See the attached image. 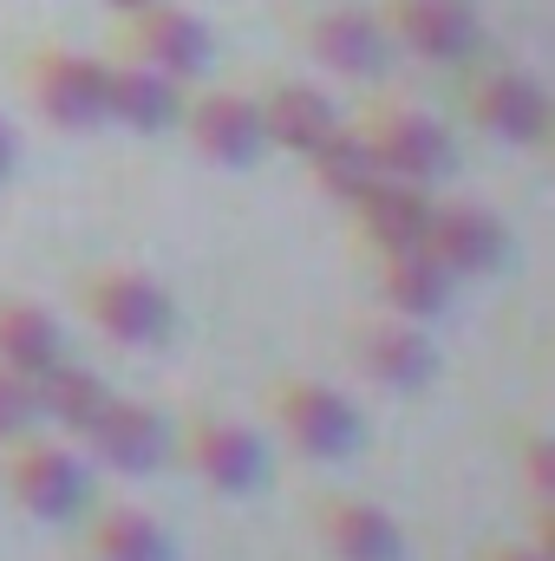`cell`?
Instances as JSON below:
<instances>
[{
    "label": "cell",
    "mask_w": 555,
    "mask_h": 561,
    "mask_svg": "<svg viewBox=\"0 0 555 561\" xmlns=\"http://www.w3.org/2000/svg\"><path fill=\"white\" fill-rule=\"evenodd\" d=\"M262 405H269L275 437H287L294 457H307V463H347V457L366 450V412L333 379L281 373V379H269Z\"/></svg>",
    "instance_id": "obj_2"
},
{
    "label": "cell",
    "mask_w": 555,
    "mask_h": 561,
    "mask_svg": "<svg viewBox=\"0 0 555 561\" xmlns=\"http://www.w3.org/2000/svg\"><path fill=\"white\" fill-rule=\"evenodd\" d=\"M72 300L86 313V327L125 353H157L170 333H177V300L170 287L150 275V268H132V262H99L72 280Z\"/></svg>",
    "instance_id": "obj_1"
},
{
    "label": "cell",
    "mask_w": 555,
    "mask_h": 561,
    "mask_svg": "<svg viewBox=\"0 0 555 561\" xmlns=\"http://www.w3.org/2000/svg\"><path fill=\"white\" fill-rule=\"evenodd\" d=\"M20 92L33 105L39 125L79 138V131H105V59L99 53H79V46H33L20 59Z\"/></svg>",
    "instance_id": "obj_4"
},
{
    "label": "cell",
    "mask_w": 555,
    "mask_h": 561,
    "mask_svg": "<svg viewBox=\"0 0 555 561\" xmlns=\"http://www.w3.org/2000/svg\"><path fill=\"white\" fill-rule=\"evenodd\" d=\"M464 72V66H457ZM464 118L484 131L490 144H510V150H543L555 125L550 85L530 72V66H477L464 72Z\"/></svg>",
    "instance_id": "obj_6"
},
{
    "label": "cell",
    "mask_w": 555,
    "mask_h": 561,
    "mask_svg": "<svg viewBox=\"0 0 555 561\" xmlns=\"http://www.w3.org/2000/svg\"><path fill=\"white\" fill-rule=\"evenodd\" d=\"M386 33H393V53H412L424 66H471L477 46H484V20L471 0H386L380 7Z\"/></svg>",
    "instance_id": "obj_13"
},
{
    "label": "cell",
    "mask_w": 555,
    "mask_h": 561,
    "mask_svg": "<svg viewBox=\"0 0 555 561\" xmlns=\"http://www.w3.org/2000/svg\"><path fill=\"white\" fill-rule=\"evenodd\" d=\"M33 399H39V424L79 437L86 424L99 419V405L112 399V379H105L99 366H86V359L66 353V359H53V366L33 379Z\"/></svg>",
    "instance_id": "obj_22"
},
{
    "label": "cell",
    "mask_w": 555,
    "mask_h": 561,
    "mask_svg": "<svg viewBox=\"0 0 555 561\" xmlns=\"http://www.w3.org/2000/svg\"><path fill=\"white\" fill-rule=\"evenodd\" d=\"M170 457L209 490V496H256L269 483V444L242 419L223 412H190L183 424H170Z\"/></svg>",
    "instance_id": "obj_5"
},
{
    "label": "cell",
    "mask_w": 555,
    "mask_h": 561,
    "mask_svg": "<svg viewBox=\"0 0 555 561\" xmlns=\"http://www.w3.org/2000/svg\"><path fill=\"white\" fill-rule=\"evenodd\" d=\"M177 131L190 138V150L216 170H256L269 157V131H262V105L242 85H203L183 92Z\"/></svg>",
    "instance_id": "obj_10"
},
{
    "label": "cell",
    "mask_w": 555,
    "mask_h": 561,
    "mask_svg": "<svg viewBox=\"0 0 555 561\" xmlns=\"http://www.w3.org/2000/svg\"><path fill=\"white\" fill-rule=\"evenodd\" d=\"M451 280H484L503 268L510 255V229L497 209L484 203H457V196H438L431 203V222H424V242H418Z\"/></svg>",
    "instance_id": "obj_14"
},
{
    "label": "cell",
    "mask_w": 555,
    "mask_h": 561,
    "mask_svg": "<svg viewBox=\"0 0 555 561\" xmlns=\"http://www.w3.org/2000/svg\"><path fill=\"white\" fill-rule=\"evenodd\" d=\"M314 542L333 561H406L399 516L366 503V496H320L314 503Z\"/></svg>",
    "instance_id": "obj_16"
},
{
    "label": "cell",
    "mask_w": 555,
    "mask_h": 561,
    "mask_svg": "<svg viewBox=\"0 0 555 561\" xmlns=\"http://www.w3.org/2000/svg\"><path fill=\"white\" fill-rule=\"evenodd\" d=\"M517 444H523V490H530V503H536V510H550V437H543V431H523V437H517Z\"/></svg>",
    "instance_id": "obj_25"
},
{
    "label": "cell",
    "mask_w": 555,
    "mask_h": 561,
    "mask_svg": "<svg viewBox=\"0 0 555 561\" xmlns=\"http://www.w3.org/2000/svg\"><path fill=\"white\" fill-rule=\"evenodd\" d=\"M86 561H177V542L163 516L138 503H105V510H86Z\"/></svg>",
    "instance_id": "obj_21"
},
{
    "label": "cell",
    "mask_w": 555,
    "mask_h": 561,
    "mask_svg": "<svg viewBox=\"0 0 555 561\" xmlns=\"http://www.w3.org/2000/svg\"><path fill=\"white\" fill-rule=\"evenodd\" d=\"M99 7H112V13H138V7H150V0H99Z\"/></svg>",
    "instance_id": "obj_28"
},
{
    "label": "cell",
    "mask_w": 555,
    "mask_h": 561,
    "mask_svg": "<svg viewBox=\"0 0 555 561\" xmlns=\"http://www.w3.org/2000/svg\"><path fill=\"white\" fill-rule=\"evenodd\" d=\"M118 53L177 85H203L216 66V33L190 0H150L138 13H118Z\"/></svg>",
    "instance_id": "obj_8"
},
{
    "label": "cell",
    "mask_w": 555,
    "mask_h": 561,
    "mask_svg": "<svg viewBox=\"0 0 555 561\" xmlns=\"http://www.w3.org/2000/svg\"><path fill=\"white\" fill-rule=\"evenodd\" d=\"M431 203H438V190H424V183H399V176H380L347 216H353V236H360L373 255H393V249H418V242H424Z\"/></svg>",
    "instance_id": "obj_18"
},
{
    "label": "cell",
    "mask_w": 555,
    "mask_h": 561,
    "mask_svg": "<svg viewBox=\"0 0 555 561\" xmlns=\"http://www.w3.org/2000/svg\"><path fill=\"white\" fill-rule=\"evenodd\" d=\"M86 444V463L92 470H112V477H150L170 463V419L150 405V399H132L112 386V399L99 405V419L79 431Z\"/></svg>",
    "instance_id": "obj_11"
},
{
    "label": "cell",
    "mask_w": 555,
    "mask_h": 561,
    "mask_svg": "<svg viewBox=\"0 0 555 561\" xmlns=\"http://www.w3.org/2000/svg\"><path fill=\"white\" fill-rule=\"evenodd\" d=\"M380 307L386 313H399V320H418V327H431L444 307H451V294H457V280L444 275L424 249H393V255H380Z\"/></svg>",
    "instance_id": "obj_20"
},
{
    "label": "cell",
    "mask_w": 555,
    "mask_h": 561,
    "mask_svg": "<svg viewBox=\"0 0 555 561\" xmlns=\"http://www.w3.org/2000/svg\"><path fill=\"white\" fill-rule=\"evenodd\" d=\"M0 450H7L0 457V490H7V503L20 516L59 529V523H79L92 510V463H86L79 444L26 431V437H13Z\"/></svg>",
    "instance_id": "obj_3"
},
{
    "label": "cell",
    "mask_w": 555,
    "mask_h": 561,
    "mask_svg": "<svg viewBox=\"0 0 555 561\" xmlns=\"http://www.w3.org/2000/svg\"><path fill=\"white\" fill-rule=\"evenodd\" d=\"M26 431H39L33 379H26V373H13V366H0V444H13V437H26Z\"/></svg>",
    "instance_id": "obj_24"
},
{
    "label": "cell",
    "mask_w": 555,
    "mask_h": 561,
    "mask_svg": "<svg viewBox=\"0 0 555 561\" xmlns=\"http://www.w3.org/2000/svg\"><path fill=\"white\" fill-rule=\"evenodd\" d=\"M301 46L320 72L360 79V85L386 79V66H393V33H386L380 7H320V13H307Z\"/></svg>",
    "instance_id": "obj_12"
},
{
    "label": "cell",
    "mask_w": 555,
    "mask_h": 561,
    "mask_svg": "<svg viewBox=\"0 0 555 561\" xmlns=\"http://www.w3.org/2000/svg\"><path fill=\"white\" fill-rule=\"evenodd\" d=\"M353 118H360V131H366V144H373L380 170L399 176V183H424V190H438V183L457 170V138H451V125H444L438 112H424V105L373 99V105L353 112Z\"/></svg>",
    "instance_id": "obj_7"
},
{
    "label": "cell",
    "mask_w": 555,
    "mask_h": 561,
    "mask_svg": "<svg viewBox=\"0 0 555 561\" xmlns=\"http://www.w3.org/2000/svg\"><path fill=\"white\" fill-rule=\"evenodd\" d=\"M347 353H353L360 379H373V386H386V392H406V399H418V392L444 373L438 340H431L418 320H399V313H386V307L347 320Z\"/></svg>",
    "instance_id": "obj_9"
},
{
    "label": "cell",
    "mask_w": 555,
    "mask_h": 561,
    "mask_svg": "<svg viewBox=\"0 0 555 561\" xmlns=\"http://www.w3.org/2000/svg\"><path fill=\"white\" fill-rule=\"evenodd\" d=\"M183 92H190V85L150 72L138 59H125V53L105 59V125H118V131H132V138H163V131H177Z\"/></svg>",
    "instance_id": "obj_15"
},
{
    "label": "cell",
    "mask_w": 555,
    "mask_h": 561,
    "mask_svg": "<svg viewBox=\"0 0 555 561\" xmlns=\"http://www.w3.org/2000/svg\"><path fill=\"white\" fill-rule=\"evenodd\" d=\"M53 359H66V327L39 307V300H20V294H0V366L39 379Z\"/></svg>",
    "instance_id": "obj_23"
},
{
    "label": "cell",
    "mask_w": 555,
    "mask_h": 561,
    "mask_svg": "<svg viewBox=\"0 0 555 561\" xmlns=\"http://www.w3.org/2000/svg\"><path fill=\"white\" fill-rule=\"evenodd\" d=\"M13 170H20V138H13V125L0 118V183H13Z\"/></svg>",
    "instance_id": "obj_26"
},
{
    "label": "cell",
    "mask_w": 555,
    "mask_h": 561,
    "mask_svg": "<svg viewBox=\"0 0 555 561\" xmlns=\"http://www.w3.org/2000/svg\"><path fill=\"white\" fill-rule=\"evenodd\" d=\"M301 163H307V183H314L333 209H353V203L386 176L380 157H373V144H366V131H360V118H340Z\"/></svg>",
    "instance_id": "obj_19"
},
{
    "label": "cell",
    "mask_w": 555,
    "mask_h": 561,
    "mask_svg": "<svg viewBox=\"0 0 555 561\" xmlns=\"http://www.w3.org/2000/svg\"><path fill=\"white\" fill-rule=\"evenodd\" d=\"M484 561H550L536 542H497V549H484Z\"/></svg>",
    "instance_id": "obj_27"
},
{
    "label": "cell",
    "mask_w": 555,
    "mask_h": 561,
    "mask_svg": "<svg viewBox=\"0 0 555 561\" xmlns=\"http://www.w3.org/2000/svg\"><path fill=\"white\" fill-rule=\"evenodd\" d=\"M256 105H262L269 150H287V157H307L314 144L347 118L340 99H333L327 85H314V79H269V85L256 92Z\"/></svg>",
    "instance_id": "obj_17"
}]
</instances>
